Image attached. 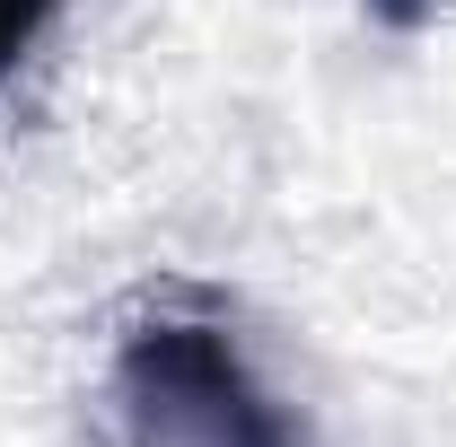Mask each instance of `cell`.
<instances>
[{
    "mask_svg": "<svg viewBox=\"0 0 456 447\" xmlns=\"http://www.w3.org/2000/svg\"><path fill=\"white\" fill-rule=\"evenodd\" d=\"M114 403L132 447H298L211 316H150L114 360Z\"/></svg>",
    "mask_w": 456,
    "mask_h": 447,
    "instance_id": "6da1fadb",
    "label": "cell"
},
{
    "mask_svg": "<svg viewBox=\"0 0 456 447\" xmlns=\"http://www.w3.org/2000/svg\"><path fill=\"white\" fill-rule=\"evenodd\" d=\"M53 27V0H0V79L36 53V36Z\"/></svg>",
    "mask_w": 456,
    "mask_h": 447,
    "instance_id": "7a4b0ae2",
    "label": "cell"
}]
</instances>
